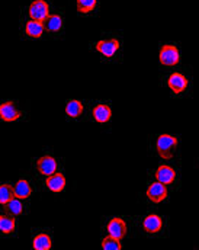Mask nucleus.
<instances>
[{
  "mask_svg": "<svg viewBox=\"0 0 199 250\" xmlns=\"http://www.w3.org/2000/svg\"><path fill=\"white\" fill-rule=\"evenodd\" d=\"M178 146H179V141L176 137L173 135H169V134H161L159 135L157 141H156V150L159 153V156L161 159H172L178 150Z\"/></svg>",
  "mask_w": 199,
  "mask_h": 250,
  "instance_id": "f257e3e1",
  "label": "nucleus"
},
{
  "mask_svg": "<svg viewBox=\"0 0 199 250\" xmlns=\"http://www.w3.org/2000/svg\"><path fill=\"white\" fill-rule=\"evenodd\" d=\"M159 60H160V64L164 67H173V65L179 64V60H180L179 50L175 45H169V44L163 45L160 48Z\"/></svg>",
  "mask_w": 199,
  "mask_h": 250,
  "instance_id": "f03ea898",
  "label": "nucleus"
},
{
  "mask_svg": "<svg viewBox=\"0 0 199 250\" xmlns=\"http://www.w3.org/2000/svg\"><path fill=\"white\" fill-rule=\"evenodd\" d=\"M96 51L100 53L103 57L106 59H111L117 54V51L119 50V41L117 38H111V40H102V41H98L96 45H95Z\"/></svg>",
  "mask_w": 199,
  "mask_h": 250,
  "instance_id": "7ed1b4c3",
  "label": "nucleus"
},
{
  "mask_svg": "<svg viewBox=\"0 0 199 250\" xmlns=\"http://www.w3.org/2000/svg\"><path fill=\"white\" fill-rule=\"evenodd\" d=\"M29 18L35 21H44L50 15V6L45 0H34L29 4Z\"/></svg>",
  "mask_w": 199,
  "mask_h": 250,
  "instance_id": "20e7f679",
  "label": "nucleus"
},
{
  "mask_svg": "<svg viewBox=\"0 0 199 250\" xmlns=\"http://www.w3.org/2000/svg\"><path fill=\"white\" fill-rule=\"evenodd\" d=\"M19 118H20V111L13 102L7 101L0 105V120H3L4 123H13Z\"/></svg>",
  "mask_w": 199,
  "mask_h": 250,
  "instance_id": "39448f33",
  "label": "nucleus"
},
{
  "mask_svg": "<svg viewBox=\"0 0 199 250\" xmlns=\"http://www.w3.org/2000/svg\"><path fill=\"white\" fill-rule=\"evenodd\" d=\"M57 167H59V165H57V160L53 157V156H42L38 162H37V169H38V172L42 175V176H50V175H53V173H56L57 172Z\"/></svg>",
  "mask_w": 199,
  "mask_h": 250,
  "instance_id": "423d86ee",
  "label": "nucleus"
},
{
  "mask_svg": "<svg viewBox=\"0 0 199 250\" xmlns=\"http://www.w3.org/2000/svg\"><path fill=\"white\" fill-rule=\"evenodd\" d=\"M147 198L153 202H163L167 198V188L161 182H154L147 188Z\"/></svg>",
  "mask_w": 199,
  "mask_h": 250,
  "instance_id": "0eeeda50",
  "label": "nucleus"
},
{
  "mask_svg": "<svg viewBox=\"0 0 199 250\" xmlns=\"http://www.w3.org/2000/svg\"><path fill=\"white\" fill-rule=\"evenodd\" d=\"M106 229H108L109 236H112V237H115L118 240L124 239L125 234H127V224H125V221L122 218H112V220H109Z\"/></svg>",
  "mask_w": 199,
  "mask_h": 250,
  "instance_id": "6e6552de",
  "label": "nucleus"
},
{
  "mask_svg": "<svg viewBox=\"0 0 199 250\" xmlns=\"http://www.w3.org/2000/svg\"><path fill=\"white\" fill-rule=\"evenodd\" d=\"M188 83L189 82H188L186 76H183L182 73H173V74H170V77L167 80V84H169L170 90L173 93H176V95L185 92L186 87H188Z\"/></svg>",
  "mask_w": 199,
  "mask_h": 250,
  "instance_id": "1a4fd4ad",
  "label": "nucleus"
},
{
  "mask_svg": "<svg viewBox=\"0 0 199 250\" xmlns=\"http://www.w3.org/2000/svg\"><path fill=\"white\" fill-rule=\"evenodd\" d=\"M92 115H93V120L99 124H106L111 121L112 118V109L109 105H105V104H99L93 108L92 111Z\"/></svg>",
  "mask_w": 199,
  "mask_h": 250,
  "instance_id": "9d476101",
  "label": "nucleus"
},
{
  "mask_svg": "<svg viewBox=\"0 0 199 250\" xmlns=\"http://www.w3.org/2000/svg\"><path fill=\"white\" fill-rule=\"evenodd\" d=\"M156 179L164 185L173 184V181L176 179V170L169 165H161L156 170Z\"/></svg>",
  "mask_w": 199,
  "mask_h": 250,
  "instance_id": "9b49d317",
  "label": "nucleus"
},
{
  "mask_svg": "<svg viewBox=\"0 0 199 250\" xmlns=\"http://www.w3.org/2000/svg\"><path fill=\"white\" fill-rule=\"evenodd\" d=\"M161 227H163V221H161V218H160L159 215H156V214H148V215L144 218V221H142V229H144V231H147V233H150V234L159 233V231L161 230Z\"/></svg>",
  "mask_w": 199,
  "mask_h": 250,
  "instance_id": "f8f14e48",
  "label": "nucleus"
},
{
  "mask_svg": "<svg viewBox=\"0 0 199 250\" xmlns=\"http://www.w3.org/2000/svg\"><path fill=\"white\" fill-rule=\"evenodd\" d=\"M45 185L51 192H61L66 188V176L60 172H56V173L47 176Z\"/></svg>",
  "mask_w": 199,
  "mask_h": 250,
  "instance_id": "ddd939ff",
  "label": "nucleus"
},
{
  "mask_svg": "<svg viewBox=\"0 0 199 250\" xmlns=\"http://www.w3.org/2000/svg\"><path fill=\"white\" fill-rule=\"evenodd\" d=\"M44 31H45V26H44V22H41V21L29 19L26 22V25H25V32L31 38H40V37H42Z\"/></svg>",
  "mask_w": 199,
  "mask_h": 250,
  "instance_id": "4468645a",
  "label": "nucleus"
},
{
  "mask_svg": "<svg viewBox=\"0 0 199 250\" xmlns=\"http://www.w3.org/2000/svg\"><path fill=\"white\" fill-rule=\"evenodd\" d=\"M32 195V187L26 179H19L13 187V196L19 199H28Z\"/></svg>",
  "mask_w": 199,
  "mask_h": 250,
  "instance_id": "2eb2a0df",
  "label": "nucleus"
},
{
  "mask_svg": "<svg viewBox=\"0 0 199 250\" xmlns=\"http://www.w3.org/2000/svg\"><path fill=\"white\" fill-rule=\"evenodd\" d=\"M42 22L48 32H59L63 28V18L60 15H48Z\"/></svg>",
  "mask_w": 199,
  "mask_h": 250,
  "instance_id": "dca6fc26",
  "label": "nucleus"
},
{
  "mask_svg": "<svg viewBox=\"0 0 199 250\" xmlns=\"http://www.w3.org/2000/svg\"><path fill=\"white\" fill-rule=\"evenodd\" d=\"M53 246V242H51V237L45 233H41V234H37L34 237V242H32V248L35 250H50Z\"/></svg>",
  "mask_w": 199,
  "mask_h": 250,
  "instance_id": "f3484780",
  "label": "nucleus"
},
{
  "mask_svg": "<svg viewBox=\"0 0 199 250\" xmlns=\"http://www.w3.org/2000/svg\"><path fill=\"white\" fill-rule=\"evenodd\" d=\"M4 209H6V212L7 214H10V215H13V217H16V215H20L22 212H23V204H22V199H19V198H12L10 201H7L6 204H4Z\"/></svg>",
  "mask_w": 199,
  "mask_h": 250,
  "instance_id": "a211bd4d",
  "label": "nucleus"
},
{
  "mask_svg": "<svg viewBox=\"0 0 199 250\" xmlns=\"http://www.w3.org/2000/svg\"><path fill=\"white\" fill-rule=\"evenodd\" d=\"M66 114L70 118H79L83 114V104L77 99L70 101L66 105Z\"/></svg>",
  "mask_w": 199,
  "mask_h": 250,
  "instance_id": "6ab92c4d",
  "label": "nucleus"
},
{
  "mask_svg": "<svg viewBox=\"0 0 199 250\" xmlns=\"http://www.w3.org/2000/svg\"><path fill=\"white\" fill-rule=\"evenodd\" d=\"M16 230V221L10 215H0V231L4 234H10Z\"/></svg>",
  "mask_w": 199,
  "mask_h": 250,
  "instance_id": "aec40b11",
  "label": "nucleus"
},
{
  "mask_svg": "<svg viewBox=\"0 0 199 250\" xmlns=\"http://www.w3.org/2000/svg\"><path fill=\"white\" fill-rule=\"evenodd\" d=\"M102 249L103 250H121L122 249V245H121V240L112 237V236H108L102 240Z\"/></svg>",
  "mask_w": 199,
  "mask_h": 250,
  "instance_id": "412c9836",
  "label": "nucleus"
},
{
  "mask_svg": "<svg viewBox=\"0 0 199 250\" xmlns=\"http://www.w3.org/2000/svg\"><path fill=\"white\" fill-rule=\"evenodd\" d=\"M77 10L80 13H89L92 10H95L98 0H77Z\"/></svg>",
  "mask_w": 199,
  "mask_h": 250,
  "instance_id": "4be33fe9",
  "label": "nucleus"
},
{
  "mask_svg": "<svg viewBox=\"0 0 199 250\" xmlns=\"http://www.w3.org/2000/svg\"><path fill=\"white\" fill-rule=\"evenodd\" d=\"M13 198V188L7 184L0 185V204L4 205L7 201H10Z\"/></svg>",
  "mask_w": 199,
  "mask_h": 250,
  "instance_id": "5701e85b",
  "label": "nucleus"
}]
</instances>
